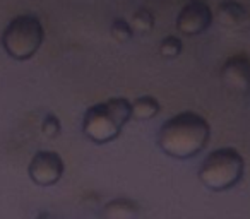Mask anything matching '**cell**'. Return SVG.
<instances>
[{"instance_id": "52a82bcc", "label": "cell", "mask_w": 250, "mask_h": 219, "mask_svg": "<svg viewBox=\"0 0 250 219\" xmlns=\"http://www.w3.org/2000/svg\"><path fill=\"white\" fill-rule=\"evenodd\" d=\"M214 12L202 0H190L178 12L175 26L184 36H199L211 28Z\"/></svg>"}, {"instance_id": "4fadbf2b", "label": "cell", "mask_w": 250, "mask_h": 219, "mask_svg": "<svg viewBox=\"0 0 250 219\" xmlns=\"http://www.w3.org/2000/svg\"><path fill=\"white\" fill-rule=\"evenodd\" d=\"M110 35L111 38L115 40L117 43L124 45V43H129L130 40L134 38V29L130 26V22L124 18H117L113 22H111V28H110Z\"/></svg>"}, {"instance_id": "277c9868", "label": "cell", "mask_w": 250, "mask_h": 219, "mask_svg": "<svg viewBox=\"0 0 250 219\" xmlns=\"http://www.w3.org/2000/svg\"><path fill=\"white\" fill-rule=\"evenodd\" d=\"M45 29L35 14H21L14 18L0 36V45L11 59L26 62L42 48Z\"/></svg>"}, {"instance_id": "ba28073f", "label": "cell", "mask_w": 250, "mask_h": 219, "mask_svg": "<svg viewBox=\"0 0 250 219\" xmlns=\"http://www.w3.org/2000/svg\"><path fill=\"white\" fill-rule=\"evenodd\" d=\"M214 19L219 26L228 29H242L247 22V9L240 2L226 0L218 5L214 12Z\"/></svg>"}, {"instance_id": "6da1fadb", "label": "cell", "mask_w": 250, "mask_h": 219, "mask_svg": "<svg viewBox=\"0 0 250 219\" xmlns=\"http://www.w3.org/2000/svg\"><path fill=\"white\" fill-rule=\"evenodd\" d=\"M211 139V125L195 112H182L160 127L156 144L167 156L192 159L206 149Z\"/></svg>"}, {"instance_id": "5bb4252c", "label": "cell", "mask_w": 250, "mask_h": 219, "mask_svg": "<svg viewBox=\"0 0 250 219\" xmlns=\"http://www.w3.org/2000/svg\"><path fill=\"white\" fill-rule=\"evenodd\" d=\"M42 134L48 139H57L62 134V123H60L59 117L53 113H46L42 122Z\"/></svg>"}, {"instance_id": "7a4b0ae2", "label": "cell", "mask_w": 250, "mask_h": 219, "mask_svg": "<svg viewBox=\"0 0 250 219\" xmlns=\"http://www.w3.org/2000/svg\"><path fill=\"white\" fill-rule=\"evenodd\" d=\"M132 120V106L127 98H110L89 106L83 117V134L87 140L104 146L120 137Z\"/></svg>"}, {"instance_id": "5b68a950", "label": "cell", "mask_w": 250, "mask_h": 219, "mask_svg": "<svg viewBox=\"0 0 250 219\" xmlns=\"http://www.w3.org/2000/svg\"><path fill=\"white\" fill-rule=\"evenodd\" d=\"M65 164L59 153L55 151H38L31 158L28 166V175L31 181L38 187H53L63 177Z\"/></svg>"}, {"instance_id": "8992f818", "label": "cell", "mask_w": 250, "mask_h": 219, "mask_svg": "<svg viewBox=\"0 0 250 219\" xmlns=\"http://www.w3.org/2000/svg\"><path fill=\"white\" fill-rule=\"evenodd\" d=\"M219 77L229 93L243 98L250 96V57L247 53L228 57L223 63Z\"/></svg>"}, {"instance_id": "7c38bea8", "label": "cell", "mask_w": 250, "mask_h": 219, "mask_svg": "<svg viewBox=\"0 0 250 219\" xmlns=\"http://www.w3.org/2000/svg\"><path fill=\"white\" fill-rule=\"evenodd\" d=\"M158 52H160V55L163 57V59L173 60V59H177V57H180L182 52H184V41H182L178 36H173V35L165 36L160 41Z\"/></svg>"}, {"instance_id": "9c48e42d", "label": "cell", "mask_w": 250, "mask_h": 219, "mask_svg": "<svg viewBox=\"0 0 250 219\" xmlns=\"http://www.w3.org/2000/svg\"><path fill=\"white\" fill-rule=\"evenodd\" d=\"M141 214V207L132 199H115L104 204L101 216L104 219H136Z\"/></svg>"}, {"instance_id": "30bf717a", "label": "cell", "mask_w": 250, "mask_h": 219, "mask_svg": "<svg viewBox=\"0 0 250 219\" xmlns=\"http://www.w3.org/2000/svg\"><path fill=\"white\" fill-rule=\"evenodd\" d=\"M130 106H132V119L137 122H147V120H153L154 117H158L161 110L160 101L154 96H139L134 101H130Z\"/></svg>"}, {"instance_id": "3957f363", "label": "cell", "mask_w": 250, "mask_h": 219, "mask_svg": "<svg viewBox=\"0 0 250 219\" xmlns=\"http://www.w3.org/2000/svg\"><path fill=\"white\" fill-rule=\"evenodd\" d=\"M245 159L235 147H219L209 153L201 163L197 178L208 190L228 192L242 181Z\"/></svg>"}, {"instance_id": "8fae6325", "label": "cell", "mask_w": 250, "mask_h": 219, "mask_svg": "<svg viewBox=\"0 0 250 219\" xmlns=\"http://www.w3.org/2000/svg\"><path fill=\"white\" fill-rule=\"evenodd\" d=\"M130 26H132L134 33H139V35H149L154 29V24H156V19H154V14L146 7L137 9L136 12L130 18Z\"/></svg>"}]
</instances>
